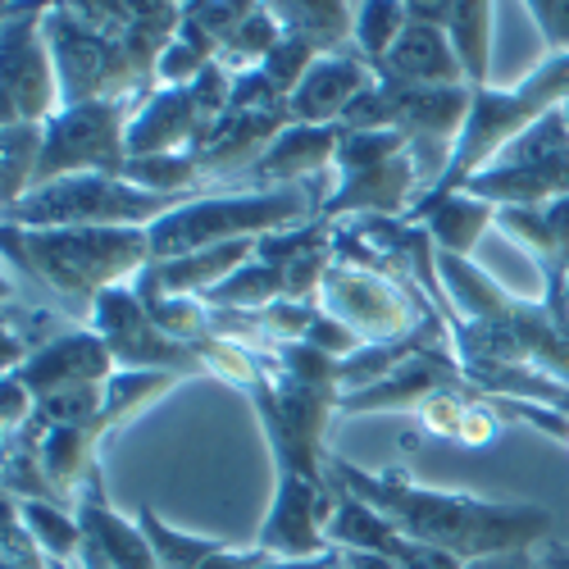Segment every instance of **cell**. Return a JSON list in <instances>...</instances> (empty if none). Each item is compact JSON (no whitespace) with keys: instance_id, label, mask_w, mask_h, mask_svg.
<instances>
[{"instance_id":"cell-24","label":"cell","mask_w":569,"mask_h":569,"mask_svg":"<svg viewBox=\"0 0 569 569\" xmlns=\"http://www.w3.org/2000/svg\"><path fill=\"white\" fill-rule=\"evenodd\" d=\"M132 519H137V529L147 533V542H151V551H156L160 569H210V560L228 547V542H219V538H206V533H182V529L164 525V519H160L151 506H141Z\"/></svg>"},{"instance_id":"cell-4","label":"cell","mask_w":569,"mask_h":569,"mask_svg":"<svg viewBox=\"0 0 569 569\" xmlns=\"http://www.w3.org/2000/svg\"><path fill=\"white\" fill-rule=\"evenodd\" d=\"M319 178L306 187H273V192H232V197H197L151 223V260H178L192 251L228 247V242H260L278 228H297L301 219H319L323 210Z\"/></svg>"},{"instance_id":"cell-27","label":"cell","mask_w":569,"mask_h":569,"mask_svg":"<svg viewBox=\"0 0 569 569\" xmlns=\"http://www.w3.org/2000/svg\"><path fill=\"white\" fill-rule=\"evenodd\" d=\"M132 288H137L141 306H147V315L164 328L169 338H178V342H187V347L214 338V333H210V306H206L201 297H164V292L147 288L141 278H132Z\"/></svg>"},{"instance_id":"cell-3","label":"cell","mask_w":569,"mask_h":569,"mask_svg":"<svg viewBox=\"0 0 569 569\" xmlns=\"http://www.w3.org/2000/svg\"><path fill=\"white\" fill-rule=\"evenodd\" d=\"M6 273L60 315L91 319L110 288L151 264V228H14L6 223Z\"/></svg>"},{"instance_id":"cell-5","label":"cell","mask_w":569,"mask_h":569,"mask_svg":"<svg viewBox=\"0 0 569 569\" xmlns=\"http://www.w3.org/2000/svg\"><path fill=\"white\" fill-rule=\"evenodd\" d=\"M565 101H569V56H547L515 87H479L473 91V101H469V119H465V132L456 141V156H451L442 182L433 187L429 197L460 192V187L473 173H483L515 137H525L533 123L556 114ZM429 197H419V201H429Z\"/></svg>"},{"instance_id":"cell-7","label":"cell","mask_w":569,"mask_h":569,"mask_svg":"<svg viewBox=\"0 0 569 569\" xmlns=\"http://www.w3.org/2000/svg\"><path fill=\"white\" fill-rule=\"evenodd\" d=\"M178 197L141 192L128 178L110 173H69L6 206V223L14 228H151L173 214Z\"/></svg>"},{"instance_id":"cell-9","label":"cell","mask_w":569,"mask_h":569,"mask_svg":"<svg viewBox=\"0 0 569 569\" xmlns=\"http://www.w3.org/2000/svg\"><path fill=\"white\" fill-rule=\"evenodd\" d=\"M46 10L51 6H0V128L51 123L64 110Z\"/></svg>"},{"instance_id":"cell-30","label":"cell","mask_w":569,"mask_h":569,"mask_svg":"<svg viewBox=\"0 0 569 569\" xmlns=\"http://www.w3.org/2000/svg\"><path fill=\"white\" fill-rule=\"evenodd\" d=\"M315 60H319V51L310 41H301V37H288L282 32V41L269 51V60L260 64V73L282 91V97H292V91L306 82V73L315 69Z\"/></svg>"},{"instance_id":"cell-38","label":"cell","mask_w":569,"mask_h":569,"mask_svg":"<svg viewBox=\"0 0 569 569\" xmlns=\"http://www.w3.org/2000/svg\"><path fill=\"white\" fill-rule=\"evenodd\" d=\"M560 119H565V132H569V101L560 106Z\"/></svg>"},{"instance_id":"cell-8","label":"cell","mask_w":569,"mask_h":569,"mask_svg":"<svg viewBox=\"0 0 569 569\" xmlns=\"http://www.w3.org/2000/svg\"><path fill=\"white\" fill-rule=\"evenodd\" d=\"M328 319L347 323L351 333L369 347V342H397L406 333H415L423 310H429V297L419 292V282L410 273H388L373 264H347L338 260L328 269L319 301H315Z\"/></svg>"},{"instance_id":"cell-16","label":"cell","mask_w":569,"mask_h":569,"mask_svg":"<svg viewBox=\"0 0 569 569\" xmlns=\"http://www.w3.org/2000/svg\"><path fill=\"white\" fill-rule=\"evenodd\" d=\"M373 82H378V73L356 46L333 51V56H319L315 69L306 73V82L288 97V114H292V123L338 128L342 114L365 97Z\"/></svg>"},{"instance_id":"cell-13","label":"cell","mask_w":569,"mask_h":569,"mask_svg":"<svg viewBox=\"0 0 569 569\" xmlns=\"http://www.w3.org/2000/svg\"><path fill=\"white\" fill-rule=\"evenodd\" d=\"M447 388H469V378L460 369V356L442 351V347H423L410 360H401L388 378H378V383H369L360 392H342L338 410L342 415H383V410L415 415L423 401L447 392Z\"/></svg>"},{"instance_id":"cell-36","label":"cell","mask_w":569,"mask_h":569,"mask_svg":"<svg viewBox=\"0 0 569 569\" xmlns=\"http://www.w3.org/2000/svg\"><path fill=\"white\" fill-rule=\"evenodd\" d=\"M328 556H333V551H328ZM328 556H315V560H278V556H273V560H264L260 569H319Z\"/></svg>"},{"instance_id":"cell-22","label":"cell","mask_w":569,"mask_h":569,"mask_svg":"<svg viewBox=\"0 0 569 569\" xmlns=\"http://www.w3.org/2000/svg\"><path fill=\"white\" fill-rule=\"evenodd\" d=\"M492 23H497V6L488 0H456L451 6V23H447V37H451V51L465 69V82L479 91V87H492L488 73H492Z\"/></svg>"},{"instance_id":"cell-37","label":"cell","mask_w":569,"mask_h":569,"mask_svg":"<svg viewBox=\"0 0 569 569\" xmlns=\"http://www.w3.org/2000/svg\"><path fill=\"white\" fill-rule=\"evenodd\" d=\"M319 569H347V556H342V551H333V556H328Z\"/></svg>"},{"instance_id":"cell-33","label":"cell","mask_w":569,"mask_h":569,"mask_svg":"<svg viewBox=\"0 0 569 569\" xmlns=\"http://www.w3.org/2000/svg\"><path fill=\"white\" fill-rule=\"evenodd\" d=\"M525 10L547 41V56H569V0H529Z\"/></svg>"},{"instance_id":"cell-20","label":"cell","mask_w":569,"mask_h":569,"mask_svg":"<svg viewBox=\"0 0 569 569\" xmlns=\"http://www.w3.org/2000/svg\"><path fill=\"white\" fill-rule=\"evenodd\" d=\"M497 206L483 201V197H473V192H451V197H429V201H419L406 223L423 228L429 232V242L442 251V256H460L469 260L473 247H479V237L497 223Z\"/></svg>"},{"instance_id":"cell-10","label":"cell","mask_w":569,"mask_h":569,"mask_svg":"<svg viewBox=\"0 0 569 569\" xmlns=\"http://www.w3.org/2000/svg\"><path fill=\"white\" fill-rule=\"evenodd\" d=\"M460 192L483 197L497 210H542L551 201H565L569 197V132H565L560 110L533 123L525 137H515Z\"/></svg>"},{"instance_id":"cell-11","label":"cell","mask_w":569,"mask_h":569,"mask_svg":"<svg viewBox=\"0 0 569 569\" xmlns=\"http://www.w3.org/2000/svg\"><path fill=\"white\" fill-rule=\"evenodd\" d=\"M128 119L132 106L119 101H87V106H64L51 123H46V147H41V169L32 187H46L69 173H110L123 178L128 164Z\"/></svg>"},{"instance_id":"cell-1","label":"cell","mask_w":569,"mask_h":569,"mask_svg":"<svg viewBox=\"0 0 569 569\" xmlns=\"http://www.w3.org/2000/svg\"><path fill=\"white\" fill-rule=\"evenodd\" d=\"M328 473L365 506H373L401 538H415L423 547H438L456 556L460 565L488 560V556H515L538 551L551 542V510L533 501H492L473 492L429 488L410 479L401 465L392 469H360L342 456H328Z\"/></svg>"},{"instance_id":"cell-14","label":"cell","mask_w":569,"mask_h":569,"mask_svg":"<svg viewBox=\"0 0 569 569\" xmlns=\"http://www.w3.org/2000/svg\"><path fill=\"white\" fill-rule=\"evenodd\" d=\"M78 519H82V556L78 569H160L147 533L137 529V519H123L110 497H106V473L97 469L78 497Z\"/></svg>"},{"instance_id":"cell-26","label":"cell","mask_w":569,"mask_h":569,"mask_svg":"<svg viewBox=\"0 0 569 569\" xmlns=\"http://www.w3.org/2000/svg\"><path fill=\"white\" fill-rule=\"evenodd\" d=\"M273 301H288V288H282V273L264 260H247L237 273H228L219 288L206 297L210 310H264Z\"/></svg>"},{"instance_id":"cell-18","label":"cell","mask_w":569,"mask_h":569,"mask_svg":"<svg viewBox=\"0 0 569 569\" xmlns=\"http://www.w3.org/2000/svg\"><path fill=\"white\" fill-rule=\"evenodd\" d=\"M201 132H206V119L192 87H160L128 119V160L197 151Z\"/></svg>"},{"instance_id":"cell-29","label":"cell","mask_w":569,"mask_h":569,"mask_svg":"<svg viewBox=\"0 0 569 569\" xmlns=\"http://www.w3.org/2000/svg\"><path fill=\"white\" fill-rule=\"evenodd\" d=\"M483 392L479 388H447V392H438V397H429L419 410H415V419L423 423V433L429 438H438V442H460V433H465V419H469V410H473V401H479Z\"/></svg>"},{"instance_id":"cell-15","label":"cell","mask_w":569,"mask_h":569,"mask_svg":"<svg viewBox=\"0 0 569 569\" xmlns=\"http://www.w3.org/2000/svg\"><path fill=\"white\" fill-rule=\"evenodd\" d=\"M114 373H119V365H114L106 338L91 333L87 323H69L60 338L37 347L23 360V369H14V378L32 397L60 392V388H73V383H110Z\"/></svg>"},{"instance_id":"cell-35","label":"cell","mask_w":569,"mask_h":569,"mask_svg":"<svg viewBox=\"0 0 569 569\" xmlns=\"http://www.w3.org/2000/svg\"><path fill=\"white\" fill-rule=\"evenodd\" d=\"M347 556V569H397L388 556H378V551H342Z\"/></svg>"},{"instance_id":"cell-23","label":"cell","mask_w":569,"mask_h":569,"mask_svg":"<svg viewBox=\"0 0 569 569\" xmlns=\"http://www.w3.org/2000/svg\"><path fill=\"white\" fill-rule=\"evenodd\" d=\"M14 510H19V525L28 529V538L46 551V560L78 569V556H82V519H78V510L56 506V501H14Z\"/></svg>"},{"instance_id":"cell-25","label":"cell","mask_w":569,"mask_h":569,"mask_svg":"<svg viewBox=\"0 0 569 569\" xmlns=\"http://www.w3.org/2000/svg\"><path fill=\"white\" fill-rule=\"evenodd\" d=\"M46 123H10L0 128V173H6V206L23 201L41 169Z\"/></svg>"},{"instance_id":"cell-28","label":"cell","mask_w":569,"mask_h":569,"mask_svg":"<svg viewBox=\"0 0 569 569\" xmlns=\"http://www.w3.org/2000/svg\"><path fill=\"white\" fill-rule=\"evenodd\" d=\"M406 23H410V14H406V6H397V0H360L356 6V51L369 64H378L397 46Z\"/></svg>"},{"instance_id":"cell-17","label":"cell","mask_w":569,"mask_h":569,"mask_svg":"<svg viewBox=\"0 0 569 569\" xmlns=\"http://www.w3.org/2000/svg\"><path fill=\"white\" fill-rule=\"evenodd\" d=\"M342 128H310V123H288L273 147L251 164L242 178L247 192H273V187H306L315 182L328 164H338Z\"/></svg>"},{"instance_id":"cell-21","label":"cell","mask_w":569,"mask_h":569,"mask_svg":"<svg viewBox=\"0 0 569 569\" xmlns=\"http://www.w3.org/2000/svg\"><path fill=\"white\" fill-rule=\"evenodd\" d=\"M269 10L282 32L310 41L319 56L356 46V6H342V0H278Z\"/></svg>"},{"instance_id":"cell-6","label":"cell","mask_w":569,"mask_h":569,"mask_svg":"<svg viewBox=\"0 0 569 569\" xmlns=\"http://www.w3.org/2000/svg\"><path fill=\"white\" fill-rule=\"evenodd\" d=\"M338 187L328 192L319 219H406L423 197L419 164L410 156V137L401 128L383 132H342L338 147Z\"/></svg>"},{"instance_id":"cell-31","label":"cell","mask_w":569,"mask_h":569,"mask_svg":"<svg viewBox=\"0 0 569 569\" xmlns=\"http://www.w3.org/2000/svg\"><path fill=\"white\" fill-rule=\"evenodd\" d=\"M182 14L192 19L214 46H223L237 28L247 23V14H251V0H214V6H206V0H192V6H182Z\"/></svg>"},{"instance_id":"cell-2","label":"cell","mask_w":569,"mask_h":569,"mask_svg":"<svg viewBox=\"0 0 569 569\" xmlns=\"http://www.w3.org/2000/svg\"><path fill=\"white\" fill-rule=\"evenodd\" d=\"M182 23V6H128V0H73L46 10V41L60 69L64 106L156 97V64Z\"/></svg>"},{"instance_id":"cell-34","label":"cell","mask_w":569,"mask_h":569,"mask_svg":"<svg viewBox=\"0 0 569 569\" xmlns=\"http://www.w3.org/2000/svg\"><path fill=\"white\" fill-rule=\"evenodd\" d=\"M32 410H37V397L19 383L14 373H6V406H0V419H6V438L23 429V423L32 419Z\"/></svg>"},{"instance_id":"cell-12","label":"cell","mask_w":569,"mask_h":569,"mask_svg":"<svg viewBox=\"0 0 569 569\" xmlns=\"http://www.w3.org/2000/svg\"><path fill=\"white\" fill-rule=\"evenodd\" d=\"M87 328L106 338L114 365L128 369V373H178V378L210 373L206 360L197 356V347L169 338L164 328L147 315V306H141L132 282H119V288H110L97 306H91Z\"/></svg>"},{"instance_id":"cell-19","label":"cell","mask_w":569,"mask_h":569,"mask_svg":"<svg viewBox=\"0 0 569 569\" xmlns=\"http://www.w3.org/2000/svg\"><path fill=\"white\" fill-rule=\"evenodd\" d=\"M373 73L383 82H401V87H469L465 69L451 51L447 28L433 23H406V32L397 37V46L373 64Z\"/></svg>"},{"instance_id":"cell-32","label":"cell","mask_w":569,"mask_h":569,"mask_svg":"<svg viewBox=\"0 0 569 569\" xmlns=\"http://www.w3.org/2000/svg\"><path fill=\"white\" fill-rule=\"evenodd\" d=\"M0 569H51V560H46V551L28 538V529L19 525V510L14 501L6 497V560H0Z\"/></svg>"}]
</instances>
